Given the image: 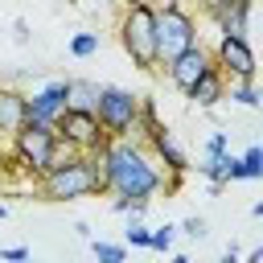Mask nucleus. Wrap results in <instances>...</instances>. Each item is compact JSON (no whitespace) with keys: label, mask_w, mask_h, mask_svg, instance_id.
Masks as SVG:
<instances>
[{"label":"nucleus","mask_w":263,"mask_h":263,"mask_svg":"<svg viewBox=\"0 0 263 263\" xmlns=\"http://www.w3.org/2000/svg\"><path fill=\"white\" fill-rule=\"evenodd\" d=\"M123 4H148V0H119V8H123Z\"/></svg>","instance_id":"obj_33"},{"label":"nucleus","mask_w":263,"mask_h":263,"mask_svg":"<svg viewBox=\"0 0 263 263\" xmlns=\"http://www.w3.org/2000/svg\"><path fill=\"white\" fill-rule=\"evenodd\" d=\"M111 144H115V140H103L99 148L82 152V164H86L90 185H95V197H107V177H111Z\"/></svg>","instance_id":"obj_13"},{"label":"nucleus","mask_w":263,"mask_h":263,"mask_svg":"<svg viewBox=\"0 0 263 263\" xmlns=\"http://www.w3.org/2000/svg\"><path fill=\"white\" fill-rule=\"evenodd\" d=\"M66 90H70V78H49L37 90H25V123L58 127V119L66 115Z\"/></svg>","instance_id":"obj_6"},{"label":"nucleus","mask_w":263,"mask_h":263,"mask_svg":"<svg viewBox=\"0 0 263 263\" xmlns=\"http://www.w3.org/2000/svg\"><path fill=\"white\" fill-rule=\"evenodd\" d=\"M173 242H177V226H173V222H164V226H152V230H148V251L168 255V251H173Z\"/></svg>","instance_id":"obj_20"},{"label":"nucleus","mask_w":263,"mask_h":263,"mask_svg":"<svg viewBox=\"0 0 263 263\" xmlns=\"http://www.w3.org/2000/svg\"><path fill=\"white\" fill-rule=\"evenodd\" d=\"M111 4H119V0H111Z\"/></svg>","instance_id":"obj_37"},{"label":"nucleus","mask_w":263,"mask_h":263,"mask_svg":"<svg viewBox=\"0 0 263 263\" xmlns=\"http://www.w3.org/2000/svg\"><path fill=\"white\" fill-rule=\"evenodd\" d=\"M90 255L99 263H123L127 259V247L123 242H107V238H90Z\"/></svg>","instance_id":"obj_18"},{"label":"nucleus","mask_w":263,"mask_h":263,"mask_svg":"<svg viewBox=\"0 0 263 263\" xmlns=\"http://www.w3.org/2000/svg\"><path fill=\"white\" fill-rule=\"evenodd\" d=\"M238 0H197V12L210 21V25H218V21H226L230 16V8H234Z\"/></svg>","instance_id":"obj_21"},{"label":"nucleus","mask_w":263,"mask_h":263,"mask_svg":"<svg viewBox=\"0 0 263 263\" xmlns=\"http://www.w3.org/2000/svg\"><path fill=\"white\" fill-rule=\"evenodd\" d=\"M4 218H8V205H4V201H0V222H4Z\"/></svg>","instance_id":"obj_32"},{"label":"nucleus","mask_w":263,"mask_h":263,"mask_svg":"<svg viewBox=\"0 0 263 263\" xmlns=\"http://www.w3.org/2000/svg\"><path fill=\"white\" fill-rule=\"evenodd\" d=\"M144 148L156 156V164L164 168V177H189V168H193V164H189V152L181 148V140H177L168 127H160Z\"/></svg>","instance_id":"obj_10"},{"label":"nucleus","mask_w":263,"mask_h":263,"mask_svg":"<svg viewBox=\"0 0 263 263\" xmlns=\"http://www.w3.org/2000/svg\"><path fill=\"white\" fill-rule=\"evenodd\" d=\"M226 86H230V82H226V74L214 66V70H205V74L193 82V90H189L185 99H189L193 107H201V111H214V107L226 99Z\"/></svg>","instance_id":"obj_11"},{"label":"nucleus","mask_w":263,"mask_h":263,"mask_svg":"<svg viewBox=\"0 0 263 263\" xmlns=\"http://www.w3.org/2000/svg\"><path fill=\"white\" fill-rule=\"evenodd\" d=\"M78 156H82V152H78L74 144H66V140L58 136V140H53V152H49V168H45V173H58V168H66V164H74Z\"/></svg>","instance_id":"obj_19"},{"label":"nucleus","mask_w":263,"mask_h":263,"mask_svg":"<svg viewBox=\"0 0 263 263\" xmlns=\"http://www.w3.org/2000/svg\"><path fill=\"white\" fill-rule=\"evenodd\" d=\"M53 132H58L66 144H74L78 152H90V148H99V144L107 140L103 127H99V119H95V111H66Z\"/></svg>","instance_id":"obj_9"},{"label":"nucleus","mask_w":263,"mask_h":263,"mask_svg":"<svg viewBox=\"0 0 263 263\" xmlns=\"http://www.w3.org/2000/svg\"><path fill=\"white\" fill-rule=\"evenodd\" d=\"M111 210H115V214H123V218L132 222V218H144V210H148V205H140V201H127V197H111Z\"/></svg>","instance_id":"obj_24"},{"label":"nucleus","mask_w":263,"mask_h":263,"mask_svg":"<svg viewBox=\"0 0 263 263\" xmlns=\"http://www.w3.org/2000/svg\"><path fill=\"white\" fill-rule=\"evenodd\" d=\"M74 4H78V0H74Z\"/></svg>","instance_id":"obj_38"},{"label":"nucleus","mask_w":263,"mask_h":263,"mask_svg":"<svg viewBox=\"0 0 263 263\" xmlns=\"http://www.w3.org/2000/svg\"><path fill=\"white\" fill-rule=\"evenodd\" d=\"M152 37H156V70L164 62L181 58L185 49L201 45L193 8L189 4H160V8H152Z\"/></svg>","instance_id":"obj_2"},{"label":"nucleus","mask_w":263,"mask_h":263,"mask_svg":"<svg viewBox=\"0 0 263 263\" xmlns=\"http://www.w3.org/2000/svg\"><path fill=\"white\" fill-rule=\"evenodd\" d=\"M33 189H37V197H41V201H78V197H95V185H90V173H86L82 156H78L74 164L58 168V173L37 177V181H33Z\"/></svg>","instance_id":"obj_5"},{"label":"nucleus","mask_w":263,"mask_h":263,"mask_svg":"<svg viewBox=\"0 0 263 263\" xmlns=\"http://www.w3.org/2000/svg\"><path fill=\"white\" fill-rule=\"evenodd\" d=\"M25 263H37V259H33V255H29V259H25Z\"/></svg>","instance_id":"obj_35"},{"label":"nucleus","mask_w":263,"mask_h":263,"mask_svg":"<svg viewBox=\"0 0 263 263\" xmlns=\"http://www.w3.org/2000/svg\"><path fill=\"white\" fill-rule=\"evenodd\" d=\"M95 103H99V82H90V78H70L66 111H95Z\"/></svg>","instance_id":"obj_14"},{"label":"nucleus","mask_w":263,"mask_h":263,"mask_svg":"<svg viewBox=\"0 0 263 263\" xmlns=\"http://www.w3.org/2000/svg\"><path fill=\"white\" fill-rule=\"evenodd\" d=\"M123 247H140V251H148V226H144L140 218L127 222V230H123Z\"/></svg>","instance_id":"obj_22"},{"label":"nucleus","mask_w":263,"mask_h":263,"mask_svg":"<svg viewBox=\"0 0 263 263\" xmlns=\"http://www.w3.org/2000/svg\"><path fill=\"white\" fill-rule=\"evenodd\" d=\"M230 148V136L226 132H210V140H205V152L201 156H218V152H226Z\"/></svg>","instance_id":"obj_25"},{"label":"nucleus","mask_w":263,"mask_h":263,"mask_svg":"<svg viewBox=\"0 0 263 263\" xmlns=\"http://www.w3.org/2000/svg\"><path fill=\"white\" fill-rule=\"evenodd\" d=\"M29 259V247H4L0 251V263H25Z\"/></svg>","instance_id":"obj_26"},{"label":"nucleus","mask_w":263,"mask_h":263,"mask_svg":"<svg viewBox=\"0 0 263 263\" xmlns=\"http://www.w3.org/2000/svg\"><path fill=\"white\" fill-rule=\"evenodd\" d=\"M25 127V90L0 82V136H16Z\"/></svg>","instance_id":"obj_12"},{"label":"nucleus","mask_w":263,"mask_h":263,"mask_svg":"<svg viewBox=\"0 0 263 263\" xmlns=\"http://www.w3.org/2000/svg\"><path fill=\"white\" fill-rule=\"evenodd\" d=\"M95 119L103 127L107 140H136V123H140V95L127 86H99V103H95Z\"/></svg>","instance_id":"obj_4"},{"label":"nucleus","mask_w":263,"mask_h":263,"mask_svg":"<svg viewBox=\"0 0 263 263\" xmlns=\"http://www.w3.org/2000/svg\"><path fill=\"white\" fill-rule=\"evenodd\" d=\"M247 4H255V0H247Z\"/></svg>","instance_id":"obj_36"},{"label":"nucleus","mask_w":263,"mask_h":263,"mask_svg":"<svg viewBox=\"0 0 263 263\" xmlns=\"http://www.w3.org/2000/svg\"><path fill=\"white\" fill-rule=\"evenodd\" d=\"M74 234H78V238H86V242L95 238V230H90V222H74Z\"/></svg>","instance_id":"obj_29"},{"label":"nucleus","mask_w":263,"mask_h":263,"mask_svg":"<svg viewBox=\"0 0 263 263\" xmlns=\"http://www.w3.org/2000/svg\"><path fill=\"white\" fill-rule=\"evenodd\" d=\"M218 263H242V255H238V247H234V242H230V247H226V251H222V259H218Z\"/></svg>","instance_id":"obj_28"},{"label":"nucleus","mask_w":263,"mask_h":263,"mask_svg":"<svg viewBox=\"0 0 263 263\" xmlns=\"http://www.w3.org/2000/svg\"><path fill=\"white\" fill-rule=\"evenodd\" d=\"M238 160H242V181H259L263 177V144H247L238 152Z\"/></svg>","instance_id":"obj_17"},{"label":"nucleus","mask_w":263,"mask_h":263,"mask_svg":"<svg viewBox=\"0 0 263 263\" xmlns=\"http://www.w3.org/2000/svg\"><path fill=\"white\" fill-rule=\"evenodd\" d=\"M160 70L168 74V82H173L181 95H189V90H193V82H197L205 70H214V58H210V49H205V45H193V49H185L181 58L164 62Z\"/></svg>","instance_id":"obj_8"},{"label":"nucleus","mask_w":263,"mask_h":263,"mask_svg":"<svg viewBox=\"0 0 263 263\" xmlns=\"http://www.w3.org/2000/svg\"><path fill=\"white\" fill-rule=\"evenodd\" d=\"M152 8H160V4H189V0H148Z\"/></svg>","instance_id":"obj_31"},{"label":"nucleus","mask_w":263,"mask_h":263,"mask_svg":"<svg viewBox=\"0 0 263 263\" xmlns=\"http://www.w3.org/2000/svg\"><path fill=\"white\" fill-rule=\"evenodd\" d=\"M115 37L136 70H156V37H152V4H123L115 16Z\"/></svg>","instance_id":"obj_3"},{"label":"nucleus","mask_w":263,"mask_h":263,"mask_svg":"<svg viewBox=\"0 0 263 263\" xmlns=\"http://www.w3.org/2000/svg\"><path fill=\"white\" fill-rule=\"evenodd\" d=\"M226 99L238 103V107H247V111H259V107H263V95H259L255 82H230V86H226Z\"/></svg>","instance_id":"obj_15"},{"label":"nucleus","mask_w":263,"mask_h":263,"mask_svg":"<svg viewBox=\"0 0 263 263\" xmlns=\"http://www.w3.org/2000/svg\"><path fill=\"white\" fill-rule=\"evenodd\" d=\"M4 185H8V177H4V168H0V189H4Z\"/></svg>","instance_id":"obj_34"},{"label":"nucleus","mask_w":263,"mask_h":263,"mask_svg":"<svg viewBox=\"0 0 263 263\" xmlns=\"http://www.w3.org/2000/svg\"><path fill=\"white\" fill-rule=\"evenodd\" d=\"M242 263H263V247H255V251H251V255H247Z\"/></svg>","instance_id":"obj_30"},{"label":"nucleus","mask_w":263,"mask_h":263,"mask_svg":"<svg viewBox=\"0 0 263 263\" xmlns=\"http://www.w3.org/2000/svg\"><path fill=\"white\" fill-rule=\"evenodd\" d=\"M12 37L25 45V41H29V21H12Z\"/></svg>","instance_id":"obj_27"},{"label":"nucleus","mask_w":263,"mask_h":263,"mask_svg":"<svg viewBox=\"0 0 263 263\" xmlns=\"http://www.w3.org/2000/svg\"><path fill=\"white\" fill-rule=\"evenodd\" d=\"M111 197H127L148 205L156 193H164V168L140 140H115L111 144V177H107Z\"/></svg>","instance_id":"obj_1"},{"label":"nucleus","mask_w":263,"mask_h":263,"mask_svg":"<svg viewBox=\"0 0 263 263\" xmlns=\"http://www.w3.org/2000/svg\"><path fill=\"white\" fill-rule=\"evenodd\" d=\"M177 230H181V234H185V238H197V242H201V238H205V234H210V222H205V218H201V214H193V218H185V222H181V226H177Z\"/></svg>","instance_id":"obj_23"},{"label":"nucleus","mask_w":263,"mask_h":263,"mask_svg":"<svg viewBox=\"0 0 263 263\" xmlns=\"http://www.w3.org/2000/svg\"><path fill=\"white\" fill-rule=\"evenodd\" d=\"M210 58L226 74V82H255L259 78V62H255V49L247 37H218Z\"/></svg>","instance_id":"obj_7"},{"label":"nucleus","mask_w":263,"mask_h":263,"mask_svg":"<svg viewBox=\"0 0 263 263\" xmlns=\"http://www.w3.org/2000/svg\"><path fill=\"white\" fill-rule=\"evenodd\" d=\"M99 45H103V33L82 29V33H74V37H70V58H95V53H99Z\"/></svg>","instance_id":"obj_16"}]
</instances>
